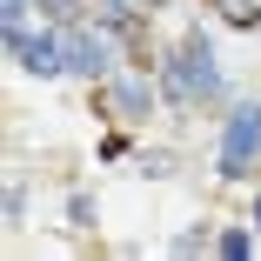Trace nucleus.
I'll return each instance as SVG.
<instances>
[{
    "label": "nucleus",
    "mask_w": 261,
    "mask_h": 261,
    "mask_svg": "<svg viewBox=\"0 0 261 261\" xmlns=\"http://www.w3.org/2000/svg\"><path fill=\"white\" fill-rule=\"evenodd\" d=\"M161 87H168V100H181V108H194V100H221V94H228L221 61H215V40H207L201 27L181 34V47H174V61H168Z\"/></svg>",
    "instance_id": "1"
},
{
    "label": "nucleus",
    "mask_w": 261,
    "mask_h": 261,
    "mask_svg": "<svg viewBox=\"0 0 261 261\" xmlns=\"http://www.w3.org/2000/svg\"><path fill=\"white\" fill-rule=\"evenodd\" d=\"M61 54H67V74H81V81H108L121 40H114V27L94 20V27H67V34H61Z\"/></svg>",
    "instance_id": "2"
},
{
    "label": "nucleus",
    "mask_w": 261,
    "mask_h": 261,
    "mask_svg": "<svg viewBox=\"0 0 261 261\" xmlns=\"http://www.w3.org/2000/svg\"><path fill=\"white\" fill-rule=\"evenodd\" d=\"M254 161H261V108L248 100V108H234L228 127H221V154H215V168H221L228 181H241V174H254Z\"/></svg>",
    "instance_id": "3"
},
{
    "label": "nucleus",
    "mask_w": 261,
    "mask_h": 261,
    "mask_svg": "<svg viewBox=\"0 0 261 261\" xmlns=\"http://www.w3.org/2000/svg\"><path fill=\"white\" fill-rule=\"evenodd\" d=\"M7 47H14V61H20L27 74H40V81H54V74L67 67V54H61V40H54V34H14Z\"/></svg>",
    "instance_id": "4"
},
{
    "label": "nucleus",
    "mask_w": 261,
    "mask_h": 261,
    "mask_svg": "<svg viewBox=\"0 0 261 261\" xmlns=\"http://www.w3.org/2000/svg\"><path fill=\"white\" fill-rule=\"evenodd\" d=\"M100 108H108L114 121H141V114L154 108V87H147L141 74H121V81H108V87H100Z\"/></svg>",
    "instance_id": "5"
},
{
    "label": "nucleus",
    "mask_w": 261,
    "mask_h": 261,
    "mask_svg": "<svg viewBox=\"0 0 261 261\" xmlns=\"http://www.w3.org/2000/svg\"><path fill=\"white\" fill-rule=\"evenodd\" d=\"M207 7H215L228 27H254L261 20V0H207Z\"/></svg>",
    "instance_id": "6"
},
{
    "label": "nucleus",
    "mask_w": 261,
    "mask_h": 261,
    "mask_svg": "<svg viewBox=\"0 0 261 261\" xmlns=\"http://www.w3.org/2000/svg\"><path fill=\"white\" fill-rule=\"evenodd\" d=\"M27 14H34V0H0V20H7V40L27 34Z\"/></svg>",
    "instance_id": "7"
},
{
    "label": "nucleus",
    "mask_w": 261,
    "mask_h": 261,
    "mask_svg": "<svg viewBox=\"0 0 261 261\" xmlns=\"http://www.w3.org/2000/svg\"><path fill=\"white\" fill-rule=\"evenodd\" d=\"M215 248H221V254H228V261H241V254H248V248H254V241H248V234H241V228H228V234H221V241H215Z\"/></svg>",
    "instance_id": "8"
},
{
    "label": "nucleus",
    "mask_w": 261,
    "mask_h": 261,
    "mask_svg": "<svg viewBox=\"0 0 261 261\" xmlns=\"http://www.w3.org/2000/svg\"><path fill=\"white\" fill-rule=\"evenodd\" d=\"M67 221H74V228H87V221H94V201H87V194H74V201H67Z\"/></svg>",
    "instance_id": "9"
},
{
    "label": "nucleus",
    "mask_w": 261,
    "mask_h": 261,
    "mask_svg": "<svg viewBox=\"0 0 261 261\" xmlns=\"http://www.w3.org/2000/svg\"><path fill=\"white\" fill-rule=\"evenodd\" d=\"M20 215H27V188L14 181V188H7V221H20Z\"/></svg>",
    "instance_id": "10"
},
{
    "label": "nucleus",
    "mask_w": 261,
    "mask_h": 261,
    "mask_svg": "<svg viewBox=\"0 0 261 261\" xmlns=\"http://www.w3.org/2000/svg\"><path fill=\"white\" fill-rule=\"evenodd\" d=\"M47 7V20H74V0H40Z\"/></svg>",
    "instance_id": "11"
},
{
    "label": "nucleus",
    "mask_w": 261,
    "mask_h": 261,
    "mask_svg": "<svg viewBox=\"0 0 261 261\" xmlns=\"http://www.w3.org/2000/svg\"><path fill=\"white\" fill-rule=\"evenodd\" d=\"M254 228H261V201H254Z\"/></svg>",
    "instance_id": "12"
}]
</instances>
